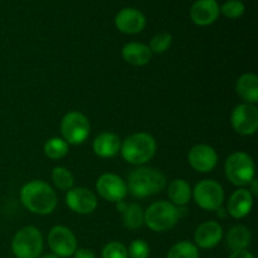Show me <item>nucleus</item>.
Segmentation results:
<instances>
[{"mask_svg": "<svg viewBox=\"0 0 258 258\" xmlns=\"http://www.w3.org/2000/svg\"><path fill=\"white\" fill-rule=\"evenodd\" d=\"M93 151L103 159L112 158L120 151L121 143L117 135L112 133H102L93 140Z\"/></svg>", "mask_w": 258, "mask_h": 258, "instance_id": "nucleus-19", "label": "nucleus"}, {"mask_svg": "<svg viewBox=\"0 0 258 258\" xmlns=\"http://www.w3.org/2000/svg\"><path fill=\"white\" fill-rule=\"evenodd\" d=\"M96 189L103 199L113 203L122 202L127 194V185L121 176L112 173H106L98 178Z\"/></svg>", "mask_w": 258, "mask_h": 258, "instance_id": "nucleus-11", "label": "nucleus"}, {"mask_svg": "<svg viewBox=\"0 0 258 258\" xmlns=\"http://www.w3.org/2000/svg\"><path fill=\"white\" fill-rule=\"evenodd\" d=\"M121 155L133 165H143L153 159L156 151V141L146 133L128 136L121 145Z\"/></svg>", "mask_w": 258, "mask_h": 258, "instance_id": "nucleus-3", "label": "nucleus"}, {"mask_svg": "<svg viewBox=\"0 0 258 258\" xmlns=\"http://www.w3.org/2000/svg\"><path fill=\"white\" fill-rule=\"evenodd\" d=\"M169 199L174 206L183 207L189 203L191 197V188L184 179H175L168 186Z\"/></svg>", "mask_w": 258, "mask_h": 258, "instance_id": "nucleus-21", "label": "nucleus"}, {"mask_svg": "<svg viewBox=\"0 0 258 258\" xmlns=\"http://www.w3.org/2000/svg\"><path fill=\"white\" fill-rule=\"evenodd\" d=\"M42 258H60V257H58V256H55V254L50 253V254H45V256H43Z\"/></svg>", "mask_w": 258, "mask_h": 258, "instance_id": "nucleus-34", "label": "nucleus"}, {"mask_svg": "<svg viewBox=\"0 0 258 258\" xmlns=\"http://www.w3.org/2000/svg\"><path fill=\"white\" fill-rule=\"evenodd\" d=\"M253 207V196L249 193L248 189H238L231 196L228 201L227 212L231 214L233 218L241 219L248 216L249 212Z\"/></svg>", "mask_w": 258, "mask_h": 258, "instance_id": "nucleus-17", "label": "nucleus"}, {"mask_svg": "<svg viewBox=\"0 0 258 258\" xmlns=\"http://www.w3.org/2000/svg\"><path fill=\"white\" fill-rule=\"evenodd\" d=\"M48 244L55 256L60 258L71 257L77 249V238L67 227L55 226L48 234Z\"/></svg>", "mask_w": 258, "mask_h": 258, "instance_id": "nucleus-9", "label": "nucleus"}, {"mask_svg": "<svg viewBox=\"0 0 258 258\" xmlns=\"http://www.w3.org/2000/svg\"><path fill=\"white\" fill-rule=\"evenodd\" d=\"M66 203L68 208L78 214H91L97 208V198L87 188L77 186L67 191Z\"/></svg>", "mask_w": 258, "mask_h": 258, "instance_id": "nucleus-12", "label": "nucleus"}, {"mask_svg": "<svg viewBox=\"0 0 258 258\" xmlns=\"http://www.w3.org/2000/svg\"><path fill=\"white\" fill-rule=\"evenodd\" d=\"M123 226L128 229H138L144 223V211L139 204L131 203L122 212Z\"/></svg>", "mask_w": 258, "mask_h": 258, "instance_id": "nucleus-23", "label": "nucleus"}, {"mask_svg": "<svg viewBox=\"0 0 258 258\" xmlns=\"http://www.w3.org/2000/svg\"><path fill=\"white\" fill-rule=\"evenodd\" d=\"M231 122L236 133L253 135L258 128V108L251 103H242L234 107Z\"/></svg>", "mask_w": 258, "mask_h": 258, "instance_id": "nucleus-10", "label": "nucleus"}, {"mask_svg": "<svg viewBox=\"0 0 258 258\" xmlns=\"http://www.w3.org/2000/svg\"><path fill=\"white\" fill-rule=\"evenodd\" d=\"M219 4L217 0H197L190 8V19L199 27L213 24L219 18Z\"/></svg>", "mask_w": 258, "mask_h": 258, "instance_id": "nucleus-15", "label": "nucleus"}, {"mask_svg": "<svg viewBox=\"0 0 258 258\" xmlns=\"http://www.w3.org/2000/svg\"><path fill=\"white\" fill-rule=\"evenodd\" d=\"M188 161L194 170L199 173H209L218 163V154L212 146L199 144L189 150Z\"/></svg>", "mask_w": 258, "mask_h": 258, "instance_id": "nucleus-13", "label": "nucleus"}, {"mask_svg": "<svg viewBox=\"0 0 258 258\" xmlns=\"http://www.w3.org/2000/svg\"><path fill=\"white\" fill-rule=\"evenodd\" d=\"M127 190L136 198H146L161 193L166 186V179L159 170L151 168L134 169L128 174Z\"/></svg>", "mask_w": 258, "mask_h": 258, "instance_id": "nucleus-2", "label": "nucleus"}, {"mask_svg": "<svg viewBox=\"0 0 258 258\" xmlns=\"http://www.w3.org/2000/svg\"><path fill=\"white\" fill-rule=\"evenodd\" d=\"M254 163L248 154L243 151L232 154L224 164V171L233 185L246 186L254 179Z\"/></svg>", "mask_w": 258, "mask_h": 258, "instance_id": "nucleus-5", "label": "nucleus"}, {"mask_svg": "<svg viewBox=\"0 0 258 258\" xmlns=\"http://www.w3.org/2000/svg\"><path fill=\"white\" fill-rule=\"evenodd\" d=\"M121 53H122V58L125 59V62L131 66H136V67L148 64L153 57V52L150 50V48L146 44L138 42L125 44Z\"/></svg>", "mask_w": 258, "mask_h": 258, "instance_id": "nucleus-18", "label": "nucleus"}, {"mask_svg": "<svg viewBox=\"0 0 258 258\" xmlns=\"http://www.w3.org/2000/svg\"><path fill=\"white\" fill-rule=\"evenodd\" d=\"M91 125L83 113L72 111L64 115L60 122V133L63 140L71 145H81L90 136Z\"/></svg>", "mask_w": 258, "mask_h": 258, "instance_id": "nucleus-7", "label": "nucleus"}, {"mask_svg": "<svg viewBox=\"0 0 258 258\" xmlns=\"http://www.w3.org/2000/svg\"><path fill=\"white\" fill-rule=\"evenodd\" d=\"M223 238V229L218 222L208 221L202 223L194 233L196 246L204 249L214 248Z\"/></svg>", "mask_w": 258, "mask_h": 258, "instance_id": "nucleus-16", "label": "nucleus"}, {"mask_svg": "<svg viewBox=\"0 0 258 258\" xmlns=\"http://www.w3.org/2000/svg\"><path fill=\"white\" fill-rule=\"evenodd\" d=\"M52 180L53 184L57 186L59 190L68 191L75 185V178L72 173L64 166H57L52 171Z\"/></svg>", "mask_w": 258, "mask_h": 258, "instance_id": "nucleus-25", "label": "nucleus"}, {"mask_svg": "<svg viewBox=\"0 0 258 258\" xmlns=\"http://www.w3.org/2000/svg\"><path fill=\"white\" fill-rule=\"evenodd\" d=\"M75 258H96V254L93 253V251L87 248H80V249H76L75 252Z\"/></svg>", "mask_w": 258, "mask_h": 258, "instance_id": "nucleus-31", "label": "nucleus"}, {"mask_svg": "<svg viewBox=\"0 0 258 258\" xmlns=\"http://www.w3.org/2000/svg\"><path fill=\"white\" fill-rule=\"evenodd\" d=\"M20 201L32 213L50 214L57 207V194L43 180H32L20 189Z\"/></svg>", "mask_w": 258, "mask_h": 258, "instance_id": "nucleus-1", "label": "nucleus"}, {"mask_svg": "<svg viewBox=\"0 0 258 258\" xmlns=\"http://www.w3.org/2000/svg\"><path fill=\"white\" fill-rule=\"evenodd\" d=\"M249 186H251V190H249V193L252 194V196H258V186H257V180L256 178L253 179V180L251 181V183L248 184Z\"/></svg>", "mask_w": 258, "mask_h": 258, "instance_id": "nucleus-33", "label": "nucleus"}, {"mask_svg": "<svg viewBox=\"0 0 258 258\" xmlns=\"http://www.w3.org/2000/svg\"><path fill=\"white\" fill-rule=\"evenodd\" d=\"M150 254L149 244L143 239H135L131 242L127 249V256L130 258H148Z\"/></svg>", "mask_w": 258, "mask_h": 258, "instance_id": "nucleus-30", "label": "nucleus"}, {"mask_svg": "<svg viewBox=\"0 0 258 258\" xmlns=\"http://www.w3.org/2000/svg\"><path fill=\"white\" fill-rule=\"evenodd\" d=\"M251 232L244 226H234L229 229L227 234V246L232 251L237 249H247V247L251 243Z\"/></svg>", "mask_w": 258, "mask_h": 258, "instance_id": "nucleus-22", "label": "nucleus"}, {"mask_svg": "<svg viewBox=\"0 0 258 258\" xmlns=\"http://www.w3.org/2000/svg\"><path fill=\"white\" fill-rule=\"evenodd\" d=\"M196 203L204 211H218L224 202V190L216 180H202L191 190Z\"/></svg>", "mask_w": 258, "mask_h": 258, "instance_id": "nucleus-8", "label": "nucleus"}, {"mask_svg": "<svg viewBox=\"0 0 258 258\" xmlns=\"http://www.w3.org/2000/svg\"><path fill=\"white\" fill-rule=\"evenodd\" d=\"M229 258H254L253 254L247 249H237V251L232 252Z\"/></svg>", "mask_w": 258, "mask_h": 258, "instance_id": "nucleus-32", "label": "nucleus"}, {"mask_svg": "<svg viewBox=\"0 0 258 258\" xmlns=\"http://www.w3.org/2000/svg\"><path fill=\"white\" fill-rule=\"evenodd\" d=\"M179 221V211L173 203L155 202L144 212V222L154 232H166Z\"/></svg>", "mask_w": 258, "mask_h": 258, "instance_id": "nucleus-4", "label": "nucleus"}, {"mask_svg": "<svg viewBox=\"0 0 258 258\" xmlns=\"http://www.w3.org/2000/svg\"><path fill=\"white\" fill-rule=\"evenodd\" d=\"M68 144L60 138H50L44 144V154L52 160L64 158L68 154Z\"/></svg>", "mask_w": 258, "mask_h": 258, "instance_id": "nucleus-24", "label": "nucleus"}, {"mask_svg": "<svg viewBox=\"0 0 258 258\" xmlns=\"http://www.w3.org/2000/svg\"><path fill=\"white\" fill-rule=\"evenodd\" d=\"M12 251L17 258H38L43 251V236L38 228L27 226L18 231L12 241Z\"/></svg>", "mask_w": 258, "mask_h": 258, "instance_id": "nucleus-6", "label": "nucleus"}, {"mask_svg": "<svg viewBox=\"0 0 258 258\" xmlns=\"http://www.w3.org/2000/svg\"><path fill=\"white\" fill-rule=\"evenodd\" d=\"M166 258H199L198 247L188 241L178 242L169 249Z\"/></svg>", "mask_w": 258, "mask_h": 258, "instance_id": "nucleus-26", "label": "nucleus"}, {"mask_svg": "<svg viewBox=\"0 0 258 258\" xmlns=\"http://www.w3.org/2000/svg\"><path fill=\"white\" fill-rule=\"evenodd\" d=\"M236 91L242 100L251 105H256L258 102V77L254 73L242 75L237 81Z\"/></svg>", "mask_w": 258, "mask_h": 258, "instance_id": "nucleus-20", "label": "nucleus"}, {"mask_svg": "<svg viewBox=\"0 0 258 258\" xmlns=\"http://www.w3.org/2000/svg\"><path fill=\"white\" fill-rule=\"evenodd\" d=\"M171 43H173V37L170 33L161 32L151 38L149 48L153 53H164L170 48Z\"/></svg>", "mask_w": 258, "mask_h": 258, "instance_id": "nucleus-28", "label": "nucleus"}, {"mask_svg": "<svg viewBox=\"0 0 258 258\" xmlns=\"http://www.w3.org/2000/svg\"><path fill=\"white\" fill-rule=\"evenodd\" d=\"M219 12L229 19H237L241 18L246 12V7H244L243 2L241 0H227L219 7Z\"/></svg>", "mask_w": 258, "mask_h": 258, "instance_id": "nucleus-27", "label": "nucleus"}, {"mask_svg": "<svg viewBox=\"0 0 258 258\" xmlns=\"http://www.w3.org/2000/svg\"><path fill=\"white\" fill-rule=\"evenodd\" d=\"M115 25L123 34H138L145 28L146 18L135 8H125L116 15Z\"/></svg>", "mask_w": 258, "mask_h": 258, "instance_id": "nucleus-14", "label": "nucleus"}, {"mask_svg": "<svg viewBox=\"0 0 258 258\" xmlns=\"http://www.w3.org/2000/svg\"><path fill=\"white\" fill-rule=\"evenodd\" d=\"M127 248L120 242H110L102 249V258H127Z\"/></svg>", "mask_w": 258, "mask_h": 258, "instance_id": "nucleus-29", "label": "nucleus"}]
</instances>
